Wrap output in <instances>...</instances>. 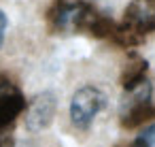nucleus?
Here are the masks:
<instances>
[{"mask_svg":"<svg viewBox=\"0 0 155 147\" xmlns=\"http://www.w3.org/2000/svg\"><path fill=\"white\" fill-rule=\"evenodd\" d=\"M49 24L60 32H89L94 36H108L115 28L106 15L81 0H55L49 9Z\"/></svg>","mask_w":155,"mask_h":147,"instance_id":"nucleus-1","label":"nucleus"},{"mask_svg":"<svg viewBox=\"0 0 155 147\" xmlns=\"http://www.w3.org/2000/svg\"><path fill=\"white\" fill-rule=\"evenodd\" d=\"M155 30V2L153 0H132L125 9L123 22L113 28V36L123 47L140 45Z\"/></svg>","mask_w":155,"mask_h":147,"instance_id":"nucleus-2","label":"nucleus"},{"mask_svg":"<svg viewBox=\"0 0 155 147\" xmlns=\"http://www.w3.org/2000/svg\"><path fill=\"white\" fill-rule=\"evenodd\" d=\"M125 92L127 98L121 104V124L125 128H136L138 124L155 117V104L151 102V83L147 79Z\"/></svg>","mask_w":155,"mask_h":147,"instance_id":"nucleus-3","label":"nucleus"},{"mask_svg":"<svg viewBox=\"0 0 155 147\" xmlns=\"http://www.w3.org/2000/svg\"><path fill=\"white\" fill-rule=\"evenodd\" d=\"M106 107V96L96 85H83L70 100V119L77 128H89L94 117Z\"/></svg>","mask_w":155,"mask_h":147,"instance_id":"nucleus-4","label":"nucleus"},{"mask_svg":"<svg viewBox=\"0 0 155 147\" xmlns=\"http://www.w3.org/2000/svg\"><path fill=\"white\" fill-rule=\"evenodd\" d=\"M55 109H58V100L51 92H43L38 94L30 107H28V115H26V128L30 132H38L43 128H47L55 115Z\"/></svg>","mask_w":155,"mask_h":147,"instance_id":"nucleus-5","label":"nucleus"},{"mask_svg":"<svg viewBox=\"0 0 155 147\" xmlns=\"http://www.w3.org/2000/svg\"><path fill=\"white\" fill-rule=\"evenodd\" d=\"M24 109H26V100L19 87L9 79H0V128H7L9 124H13Z\"/></svg>","mask_w":155,"mask_h":147,"instance_id":"nucleus-6","label":"nucleus"},{"mask_svg":"<svg viewBox=\"0 0 155 147\" xmlns=\"http://www.w3.org/2000/svg\"><path fill=\"white\" fill-rule=\"evenodd\" d=\"M144 73H147V62L140 60L138 56H134V62L127 64V68H125V73H123V77H121L123 87L130 90V87H134L136 83H140V81L144 79Z\"/></svg>","mask_w":155,"mask_h":147,"instance_id":"nucleus-7","label":"nucleus"},{"mask_svg":"<svg viewBox=\"0 0 155 147\" xmlns=\"http://www.w3.org/2000/svg\"><path fill=\"white\" fill-rule=\"evenodd\" d=\"M134 147H155V124L149 126L147 130H142V132L136 136Z\"/></svg>","mask_w":155,"mask_h":147,"instance_id":"nucleus-8","label":"nucleus"},{"mask_svg":"<svg viewBox=\"0 0 155 147\" xmlns=\"http://www.w3.org/2000/svg\"><path fill=\"white\" fill-rule=\"evenodd\" d=\"M7 15H5V11H0V49H2V45H5V32H7Z\"/></svg>","mask_w":155,"mask_h":147,"instance_id":"nucleus-9","label":"nucleus"},{"mask_svg":"<svg viewBox=\"0 0 155 147\" xmlns=\"http://www.w3.org/2000/svg\"><path fill=\"white\" fill-rule=\"evenodd\" d=\"M0 147H5V143H2V138H0Z\"/></svg>","mask_w":155,"mask_h":147,"instance_id":"nucleus-10","label":"nucleus"}]
</instances>
